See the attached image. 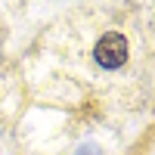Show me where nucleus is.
<instances>
[{
    "label": "nucleus",
    "instance_id": "obj_1",
    "mask_svg": "<svg viewBox=\"0 0 155 155\" xmlns=\"http://www.w3.org/2000/svg\"><path fill=\"white\" fill-rule=\"evenodd\" d=\"M93 59L102 68H121L127 62V37L118 34V31L102 34L96 41V47H93Z\"/></svg>",
    "mask_w": 155,
    "mask_h": 155
}]
</instances>
